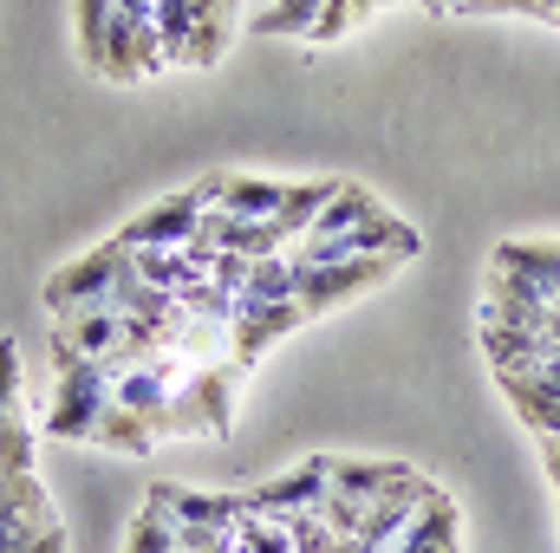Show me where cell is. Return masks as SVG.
Returning <instances> with one entry per match:
<instances>
[{
    "mask_svg": "<svg viewBox=\"0 0 560 553\" xmlns=\"http://www.w3.org/2000/svg\"><path fill=\"white\" fill-rule=\"evenodd\" d=\"M202 196H209V209H229V215H248V222H287V209L300 202V183H268V176H235V169H222V176H202L196 183Z\"/></svg>",
    "mask_w": 560,
    "mask_h": 553,
    "instance_id": "obj_7",
    "label": "cell"
},
{
    "mask_svg": "<svg viewBox=\"0 0 560 553\" xmlns=\"http://www.w3.org/2000/svg\"><path fill=\"white\" fill-rule=\"evenodd\" d=\"M72 39H79V59L112 85H138L170 66L156 33V0H79Z\"/></svg>",
    "mask_w": 560,
    "mask_h": 553,
    "instance_id": "obj_1",
    "label": "cell"
},
{
    "mask_svg": "<svg viewBox=\"0 0 560 553\" xmlns=\"http://www.w3.org/2000/svg\"><path fill=\"white\" fill-rule=\"evenodd\" d=\"M332 489V456H306L293 475H280L268 489H248V508L255 515H275V521H293V515H313Z\"/></svg>",
    "mask_w": 560,
    "mask_h": 553,
    "instance_id": "obj_9",
    "label": "cell"
},
{
    "mask_svg": "<svg viewBox=\"0 0 560 553\" xmlns=\"http://www.w3.org/2000/svg\"><path fill=\"white\" fill-rule=\"evenodd\" d=\"M33 553H66V528H59V521H52V528H46V534H39V541H33Z\"/></svg>",
    "mask_w": 560,
    "mask_h": 553,
    "instance_id": "obj_21",
    "label": "cell"
},
{
    "mask_svg": "<svg viewBox=\"0 0 560 553\" xmlns=\"http://www.w3.org/2000/svg\"><path fill=\"white\" fill-rule=\"evenodd\" d=\"M405 261H378V255H365V261H326V268H300V313L313 319V313H326V306H339V299H352V293H365V286H378L385 274H398Z\"/></svg>",
    "mask_w": 560,
    "mask_h": 553,
    "instance_id": "obj_8",
    "label": "cell"
},
{
    "mask_svg": "<svg viewBox=\"0 0 560 553\" xmlns=\"http://www.w3.org/2000/svg\"><path fill=\"white\" fill-rule=\"evenodd\" d=\"M293 326H306L300 299H280V306H235V326H229V358L248 372L268 345H280Z\"/></svg>",
    "mask_w": 560,
    "mask_h": 553,
    "instance_id": "obj_12",
    "label": "cell"
},
{
    "mask_svg": "<svg viewBox=\"0 0 560 553\" xmlns=\"http://www.w3.org/2000/svg\"><path fill=\"white\" fill-rule=\"evenodd\" d=\"M326 13V0H275L248 20L255 39H313V20Z\"/></svg>",
    "mask_w": 560,
    "mask_h": 553,
    "instance_id": "obj_15",
    "label": "cell"
},
{
    "mask_svg": "<svg viewBox=\"0 0 560 553\" xmlns=\"http://www.w3.org/2000/svg\"><path fill=\"white\" fill-rule=\"evenodd\" d=\"M112 378H118L112 365L52 345V404H46V423L39 430L59 436V443H92L98 416L112 411Z\"/></svg>",
    "mask_w": 560,
    "mask_h": 553,
    "instance_id": "obj_2",
    "label": "cell"
},
{
    "mask_svg": "<svg viewBox=\"0 0 560 553\" xmlns=\"http://www.w3.org/2000/svg\"><path fill=\"white\" fill-rule=\"evenodd\" d=\"M541 462H548V482H555V495H560V436H541Z\"/></svg>",
    "mask_w": 560,
    "mask_h": 553,
    "instance_id": "obj_20",
    "label": "cell"
},
{
    "mask_svg": "<svg viewBox=\"0 0 560 553\" xmlns=\"http://www.w3.org/2000/svg\"><path fill=\"white\" fill-rule=\"evenodd\" d=\"M378 209H385V202H378L372 189H359V183H339V189H332V202H326V209L313 215V228L300 235V248H319V242H339L346 228H359V222H372Z\"/></svg>",
    "mask_w": 560,
    "mask_h": 553,
    "instance_id": "obj_14",
    "label": "cell"
},
{
    "mask_svg": "<svg viewBox=\"0 0 560 553\" xmlns=\"http://www.w3.org/2000/svg\"><path fill=\"white\" fill-rule=\"evenodd\" d=\"M463 13H535V20H548V0H463Z\"/></svg>",
    "mask_w": 560,
    "mask_h": 553,
    "instance_id": "obj_19",
    "label": "cell"
},
{
    "mask_svg": "<svg viewBox=\"0 0 560 553\" xmlns=\"http://www.w3.org/2000/svg\"><path fill=\"white\" fill-rule=\"evenodd\" d=\"M235 378L242 365H196L176 391H170V436H202V443H222L229 436V416H235Z\"/></svg>",
    "mask_w": 560,
    "mask_h": 553,
    "instance_id": "obj_4",
    "label": "cell"
},
{
    "mask_svg": "<svg viewBox=\"0 0 560 553\" xmlns=\"http://www.w3.org/2000/svg\"><path fill=\"white\" fill-rule=\"evenodd\" d=\"M112 404H118V411H131V416H143L156 443L170 436V385H163L150 365H125V372L112 378Z\"/></svg>",
    "mask_w": 560,
    "mask_h": 553,
    "instance_id": "obj_13",
    "label": "cell"
},
{
    "mask_svg": "<svg viewBox=\"0 0 560 553\" xmlns=\"http://www.w3.org/2000/svg\"><path fill=\"white\" fill-rule=\"evenodd\" d=\"M202 215H209V196H202V189H176V196L138 209V215L118 228V242H125L131 255H138V248H196Z\"/></svg>",
    "mask_w": 560,
    "mask_h": 553,
    "instance_id": "obj_6",
    "label": "cell"
},
{
    "mask_svg": "<svg viewBox=\"0 0 560 553\" xmlns=\"http://www.w3.org/2000/svg\"><path fill=\"white\" fill-rule=\"evenodd\" d=\"M131 248L112 235V242H98L92 255H79L72 268H59V274L46 280V306H52V319H66V313H85V306H112V293L131 280Z\"/></svg>",
    "mask_w": 560,
    "mask_h": 553,
    "instance_id": "obj_5",
    "label": "cell"
},
{
    "mask_svg": "<svg viewBox=\"0 0 560 553\" xmlns=\"http://www.w3.org/2000/svg\"><path fill=\"white\" fill-rule=\"evenodd\" d=\"M430 7H456V13H463V0H430Z\"/></svg>",
    "mask_w": 560,
    "mask_h": 553,
    "instance_id": "obj_22",
    "label": "cell"
},
{
    "mask_svg": "<svg viewBox=\"0 0 560 553\" xmlns=\"http://www.w3.org/2000/svg\"><path fill=\"white\" fill-rule=\"evenodd\" d=\"M0 475H33V430L20 416V352L0 339Z\"/></svg>",
    "mask_w": 560,
    "mask_h": 553,
    "instance_id": "obj_11",
    "label": "cell"
},
{
    "mask_svg": "<svg viewBox=\"0 0 560 553\" xmlns=\"http://www.w3.org/2000/svg\"><path fill=\"white\" fill-rule=\"evenodd\" d=\"M495 385L509 391L522 423H535L541 436H560V358H535L522 372H495Z\"/></svg>",
    "mask_w": 560,
    "mask_h": 553,
    "instance_id": "obj_10",
    "label": "cell"
},
{
    "mask_svg": "<svg viewBox=\"0 0 560 553\" xmlns=\"http://www.w3.org/2000/svg\"><path fill=\"white\" fill-rule=\"evenodd\" d=\"M229 0H156V33L170 66H215L229 52Z\"/></svg>",
    "mask_w": 560,
    "mask_h": 553,
    "instance_id": "obj_3",
    "label": "cell"
},
{
    "mask_svg": "<svg viewBox=\"0 0 560 553\" xmlns=\"http://www.w3.org/2000/svg\"><path fill=\"white\" fill-rule=\"evenodd\" d=\"M125 553H176V515L150 495L138 515V528H131V541H125Z\"/></svg>",
    "mask_w": 560,
    "mask_h": 553,
    "instance_id": "obj_17",
    "label": "cell"
},
{
    "mask_svg": "<svg viewBox=\"0 0 560 553\" xmlns=\"http://www.w3.org/2000/svg\"><path fill=\"white\" fill-rule=\"evenodd\" d=\"M92 443H98V449H118V456H150V449H156L150 423H143V416H131V411H118V404H112V411L98 416Z\"/></svg>",
    "mask_w": 560,
    "mask_h": 553,
    "instance_id": "obj_16",
    "label": "cell"
},
{
    "mask_svg": "<svg viewBox=\"0 0 560 553\" xmlns=\"http://www.w3.org/2000/svg\"><path fill=\"white\" fill-rule=\"evenodd\" d=\"M235 553H293V528L275 521V515H242L235 521Z\"/></svg>",
    "mask_w": 560,
    "mask_h": 553,
    "instance_id": "obj_18",
    "label": "cell"
}]
</instances>
